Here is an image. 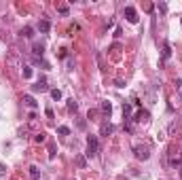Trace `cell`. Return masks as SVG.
I'll return each instance as SVG.
<instances>
[{
	"label": "cell",
	"mask_w": 182,
	"mask_h": 180,
	"mask_svg": "<svg viewBox=\"0 0 182 180\" xmlns=\"http://www.w3.org/2000/svg\"><path fill=\"white\" fill-rule=\"evenodd\" d=\"M134 155H135V159L146 161V159L150 157V146H148V144H135L134 146Z\"/></svg>",
	"instance_id": "obj_1"
},
{
	"label": "cell",
	"mask_w": 182,
	"mask_h": 180,
	"mask_svg": "<svg viewBox=\"0 0 182 180\" xmlns=\"http://www.w3.org/2000/svg\"><path fill=\"white\" fill-rule=\"evenodd\" d=\"M97 155V138L89 136L87 138V157H95Z\"/></svg>",
	"instance_id": "obj_2"
},
{
	"label": "cell",
	"mask_w": 182,
	"mask_h": 180,
	"mask_svg": "<svg viewBox=\"0 0 182 180\" xmlns=\"http://www.w3.org/2000/svg\"><path fill=\"white\" fill-rule=\"evenodd\" d=\"M125 19L129 24H138V13H135L134 7H125Z\"/></svg>",
	"instance_id": "obj_3"
},
{
	"label": "cell",
	"mask_w": 182,
	"mask_h": 180,
	"mask_svg": "<svg viewBox=\"0 0 182 180\" xmlns=\"http://www.w3.org/2000/svg\"><path fill=\"white\" fill-rule=\"evenodd\" d=\"M32 91H49V85H47V79H40L36 85H32Z\"/></svg>",
	"instance_id": "obj_4"
},
{
	"label": "cell",
	"mask_w": 182,
	"mask_h": 180,
	"mask_svg": "<svg viewBox=\"0 0 182 180\" xmlns=\"http://www.w3.org/2000/svg\"><path fill=\"white\" fill-rule=\"evenodd\" d=\"M112 129H114V127H112V123L104 121V123L100 125V136H110V133H112Z\"/></svg>",
	"instance_id": "obj_5"
},
{
	"label": "cell",
	"mask_w": 182,
	"mask_h": 180,
	"mask_svg": "<svg viewBox=\"0 0 182 180\" xmlns=\"http://www.w3.org/2000/svg\"><path fill=\"white\" fill-rule=\"evenodd\" d=\"M49 30H51V24H49L47 19H40V21H38V32H40V34H47Z\"/></svg>",
	"instance_id": "obj_6"
},
{
	"label": "cell",
	"mask_w": 182,
	"mask_h": 180,
	"mask_svg": "<svg viewBox=\"0 0 182 180\" xmlns=\"http://www.w3.org/2000/svg\"><path fill=\"white\" fill-rule=\"evenodd\" d=\"M161 57H163V61H167L171 57V45L170 43H163V53H161Z\"/></svg>",
	"instance_id": "obj_7"
},
{
	"label": "cell",
	"mask_w": 182,
	"mask_h": 180,
	"mask_svg": "<svg viewBox=\"0 0 182 180\" xmlns=\"http://www.w3.org/2000/svg\"><path fill=\"white\" fill-rule=\"evenodd\" d=\"M148 117H150L148 110H138L135 117H134V121H135V123H140V121H148Z\"/></svg>",
	"instance_id": "obj_8"
},
{
	"label": "cell",
	"mask_w": 182,
	"mask_h": 180,
	"mask_svg": "<svg viewBox=\"0 0 182 180\" xmlns=\"http://www.w3.org/2000/svg\"><path fill=\"white\" fill-rule=\"evenodd\" d=\"M21 36L24 38H34V30L30 25H25V28H21Z\"/></svg>",
	"instance_id": "obj_9"
},
{
	"label": "cell",
	"mask_w": 182,
	"mask_h": 180,
	"mask_svg": "<svg viewBox=\"0 0 182 180\" xmlns=\"http://www.w3.org/2000/svg\"><path fill=\"white\" fill-rule=\"evenodd\" d=\"M24 104H25V106H30V108H36V106H38L36 100H34L32 96H24Z\"/></svg>",
	"instance_id": "obj_10"
},
{
	"label": "cell",
	"mask_w": 182,
	"mask_h": 180,
	"mask_svg": "<svg viewBox=\"0 0 182 180\" xmlns=\"http://www.w3.org/2000/svg\"><path fill=\"white\" fill-rule=\"evenodd\" d=\"M102 112H104V115H108L110 117V112H112V106H110V102H102Z\"/></svg>",
	"instance_id": "obj_11"
},
{
	"label": "cell",
	"mask_w": 182,
	"mask_h": 180,
	"mask_svg": "<svg viewBox=\"0 0 182 180\" xmlns=\"http://www.w3.org/2000/svg\"><path fill=\"white\" fill-rule=\"evenodd\" d=\"M30 176H32L34 180H36V178H40V169H38L36 165H30Z\"/></svg>",
	"instance_id": "obj_12"
},
{
	"label": "cell",
	"mask_w": 182,
	"mask_h": 180,
	"mask_svg": "<svg viewBox=\"0 0 182 180\" xmlns=\"http://www.w3.org/2000/svg\"><path fill=\"white\" fill-rule=\"evenodd\" d=\"M123 115H125V119H131L129 115H131V104H123Z\"/></svg>",
	"instance_id": "obj_13"
},
{
	"label": "cell",
	"mask_w": 182,
	"mask_h": 180,
	"mask_svg": "<svg viewBox=\"0 0 182 180\" xmlns=\"http://www.w3.org/2000/svg\"><path fill=\"white\" fill-rule=\"evenodd\" d=\"M32 51H34V55H36V57H42V51H45V49H42V45H34Z\"/></svg>",
	"instance_id": "obj_14"
},
{
	"label": "cell",
	"mask_w": 182,
	"mask_h": 180,
	"mask_svg": "<svg viewBox=\"0 0 182 180\" xmlns=\"http://www.w3.org/2000/svg\"><path fill=\"white\" fill-rule=\"evenodd\" d=\"M68 110H70V112H76V110H78V104H76L74 100H68Z\"/></svg>",
	"instance_id": "obj_15"
},
{
	"label": "cell",
	"mask_w": 182,
	"mask_h": 180,
	"mask_svg": "<svg viewBox=\"0 0 182 180\" xmlns=\"http://www.w3.org/2000/svg\"><path fill=\"white\" fill-rule=\"evenodd\" d=\"M57 133H60V136H68V133H70V127H66V125H60V127H57Z\"/></svg>",
	"instance_id": "obj_16"
},
{
	"label": "cell",
	"mask_w": 182,
	"mask_h": 180,
	"mask_svg": "<svg viewBox=\"0 0 182 180\" xmlns=\"http://www.w3.org/2000/svg\"><path fill=\"white\" fill-rule=\"evenodd\" d=\"M76 165H78V168H87V159L78 155V157H76Z\"/></svg>",
	"instance_id": "obj_17"
},
{
	"label": "cell",
	"mask_w": 182,
	"mask_h": 180,
	"mask_svg": "<svg viewBox=\"0 0 182 180\" xmlns=\"http://www.w3.org/2000/svg\"><path fill=\"white\" fill-rule=\"evenodd\" d=\"M51 97L53 100H61V91L60 89H51Z\"/></svg>",
	"instance_id": "obj_18"
},
{
	"label": "cell",
	"mask_w": 182,
	"mask_h": 180,
	"mask_svg": "<svg viewBox=\"0 0 182 180\" xmlns=\"http://www.w3.org/2000/svg\"><path fill=\"white\" fill-rule=\"evenodd\" d=\"M32 76V68L30 66H24V79H30Z\"/></svg>",
	"instance_id": "obj_19"
},
{
	"label": "cell",
	"mask_w": 182,
	"mask_h": 180,
	"mask_svg": "<svg viewBox=\"0 0 182 180\" xmlns=\"http://www.w3.org/2000/svg\"><path fill=\"white\" fill-rule=\"evenodd\" d=\"M34 140H36V142H45V140H47V133H36V138H34Z\"/></svg>",
	"instance_id": "obj_20"
},
{
	"label": "cell",
	"mask_w": 182,
	"mask_h": 180,
	"mask_svg": "<svg viewBox=\"0 0 182 180\" xmlns=\"http://www.w3.org/2000/svg\"><path fill=\"white\" fill-rule=\"evenodd\" d=\"M57 11L61 13V15H68V7H66V4H61L60 9H57Z\"/></svg>",
	"instance_id": "obj_21"
},
{
	"label": "cell",
	"mask_w": 182,
	"mask_h": 180,
	"mask_svg": "<svg viewBox=\"0 0 182 180\" xmlns=\"http://www.w3.org/2000/svg\"><path fill=\"white\" fill-rule=\"evenodd\" d=\"M4 174H7V165H4V163H0V178H2Z\"/></svg>",
	"instance_id": "obj_22"
},
{
	"label": "cell",
	"mask_w": 182,
	"mask_h": 180,
	"mask_svg": "<svg viewBox=\"0 0 182 180\" xmlns=\"http://www.w3.org/2000/svg\"><path fill=\"white\" fill-rule=\"evenodd\" d=\"M176 89H178V91H182V79H178V81H176Z\"/></svg>",
	"instance_id": "obj_23"
},
{
	"label": "cell",
	"mask_w": 182,
	"mask_h": 180,
	"mask_svg": "<svg viewBox=\"0 0 182 180\" xmlns=\"http://www.w3.org/2000/svg\"><path fill=\"white\" fill-rule=\"evenodd\" d=\"M180 176H182V168H180Z\"/></svg>",
	"instance_id": "obj_24"
}]
</instances>
